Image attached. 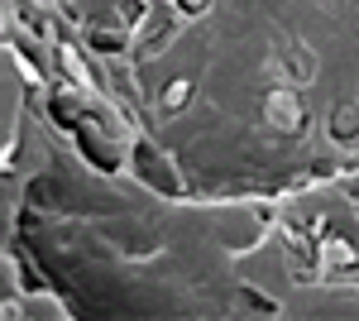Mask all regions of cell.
Segmentation results:
<instances>
[{
    "label": "cell",
    "instance_id": "obj_1",
    "mask_svg": "<svg viewBox=\"0 0 359 321\" xmlns=\"http://www.w3.org/2000/svg\"><path fill=\"white\" fill-rule=\"evenodd\" d=\"M269 120H273V125H283V130H297V125H302L297 101H292V96H269Z\"/></svg>",
    "mask_w": 359,
    "mask_h": 321
},
{
    "label": "cell",
    "instance_id": "obj_2",
    "mask_svg": "<svg viewBox=\"0 0 359 321\" xmlns=\"http://www.w3.org/2000/svg\"><path fill=\"white\" fill-rule=\"evenodd\" d=\"M187 91H192L187 81H172V91H163V106H168V110H177L182 101H187Z\"/></svg>",
    "mask_w": 359,
    "mask_h": 321
},
{
    "label": "cell",
    "instance_id": "obj_3",
    "mask_svg": "<svg viewBox=\"0 0 359 321\" xmlns=\"http://www.w3.org/2000/svg\"><path fill=\"white\" fill-rule=\"evenodd\" d=\"M182 5H187V10H201V5H206V0H182Z\"/></svg>",
    "mask_w": 359,
    "mask_h": 321
}]
</instances>
